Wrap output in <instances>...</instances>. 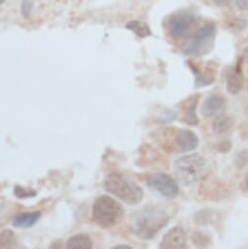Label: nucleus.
<instances>
[{
    "label": "nucleus",
    "instance_id": "1",
    "mask_svg": "<svg viewBox=\"0 0 248 249\" xmlns=\"http://www.w3.org/2000/svg\"><path fill=\"white\" fill-rule=\"evenodd\" d=\"M169 222V215L161 206H146L135 215L134 233L143 239H153Z\"/></svg>",
    "mask_w": 248,
    "mask_h": 249
},
{
    "label": "nucleus",
    "instance_id": "2",
    "mask_svg": "<svg viewBox=\"0 0 248 249\" xmlns=\"http://www.w3.org/2000/svg\"><path fill=\"white\" fill-rule=\"evenodd\" d=\"M210 172L207 160L199 154H192L178 159L174 162L176 179L187 187H193L204 180Z\"/></svg>",
    "mask_w": 248,
    "mask_h": 249
},
{
    "label": "nucleus",
    "instance_id": "3",
    "mask_svg": "<svg viewBox=\"0 0 248 249\" xmlns=\"http://www.w3.org/2000/svg\"><path fill=\"white\" fill-rule=\"evenodd\" d=\"M105 189L129 205H135L142 201L144 192L133 180L125 175L113 173L109 174L105 180Z\"/></svg>",
    "mask_w": 248,
    "mask_h": 249
},
{
    "label": "nucleus",
    "instance_id": "4",
    "mask_svg": "<svg viewBox=\"0 0 248 249\" xmlns=\"http://www.w3.org/2000/svg\"><path fill=\"white\" fill-rule=\"evenodd\" d=\"M94 221L102 228L107 229L117 224L123 216V208L114 198L102 196H99L92 208Z\"/></svg>",
    "mask_w": 248,
    "mask_h": 249
},
{
    "label": "nucleus",
    "instance_id": "5",
    "mask_svg": "<svg viewBox=\"0 0 248 249\" xmlns=\"http://www.w3.org/2000/svg\"><path fill=\"white\" fill-rule=\"evenodd\" d=\"M216 36V27L207 25L197 31L187 43L184 53L191 56H203L210 52Z\"/></svg>",
    "mask_w": 248,
    "mask_h": 249
},
{
    "label": "nucleus",
    "instance_id": "6",
    "mask_svg": "<svg viewBox=\"0 0 248 249\" xmlns=\"http://www.w3.org/2000/svg\"><path fill=\"white\" fill-rule=\"evenodd\" d=\"M147 185L166 198H174L179 194L177 182L171 176L164 173H157L149 176Z\"/></svg>",
    "mask_w": 248,
    "mask_h": 249
},
{
    "label": "nucleus",
    "instance_id": "7",
    "mask_svg": "<svg viewBox=\"0 0 248 249\" xmlns=\"http://www.w3.org/2000/svg\"><path fill=\"white\" fill-rule=\"evenodd\" d=\"M195 23V19L189 13H178L169 20V33L174 38L186 36Z\"/></svg>",
    "mask_w": 248,
    "mask_h": 249
},
{
    "label": "nucleus",
    "instance_id": "8",
    "mask_svg": "<svg viewBox=\"0 0 248 249\" xmlns=\"http://www.w3.org/2000/svg\"><path fill=\"white\" fill-rule=\"evenodd\" d=\"M160 248L164 249H181L186 247V234L182 228L174 227L168 231L159 245Z\"/></svg>",
    "mask_w": 248,
    "mask_h": 249
},
{
    "label": "nucleus",
    "instance_id": "9",
    "mask_svg": "<svg viewBox=\"0 0 248 249\" xmlns=\"http://www.w3.org/2000/svg\"><path fill=\"white\" fill-rule=\"evenodd\" d=\"M226 107V99L219 94L207 97L201 107V113L204 117H213L220 115Z\"/></svg>",
    "mask_w": 248,
    "mask_h": 249
},
{
    "label": "nucleus",
    "instance_id": "10",
    "mask_svg": "<svg viewBox=\"0 0 248 249\" xmlns=\"http://www.w3.org/2000/svg\"><path fill=\"white\" fill-rule=\"evenodd\" d=\"M175 144L179 152H191L198 146V138L189 129H180L176 133Z\"/></svg>",
    "mask_w": 248,
    "mask_h": 249
},
{
    "label": "nucleus",
    "instance_id": "11",
    "mask_svg": "<svg viewBox=\"0 0 248 249\" xmlns=\"http://www.w3.org/2000/svg\"><path fill=\"white\" fill-rule=\"evenodd\" d=\"M226 84L228 92L231 95H236L241 90L243 85V74L239 63L227 71Z\"/></svg>",
    "mask_w": 248,
    "mask_h": 249
},
{
    "label": "nucleus",
    "instance_id": "12",
    "mask_svg": "<svg viewBox=\"0 0 248 249\" xmlns=\"http://www.w3.org/2000/svg\"><path fill=\"white\" fill-rule=\"evenodd\" d=\"M40 216H41L40 211L22 213L14 217L12 224L15 228H18V229H28L35 226L40 219Z\"/></svg>",
    "mask_w": 248,
    "mask_h": 249
},
{
    "label": "nucleus",
    "instance_id": "13",
    "mask_svg": "<svg viewBox=\"0 0 248 249\" xmlns=\"http://www.w3.org/2000/svg\"><path fill=\"white\" fill-rule=\"evenodd\" d=\"M198 97H191L183 107V121L189 125H196L198 118L195 113Z\"/></svg>",
    "mask_w": 248,
    "mask_h": 249
},
{
    "label": "nucleus",
    "instance_id": "14",
    "mask_svg": "<svg viewBox=\"0 0 248 249\" xmlns=\"http://www.w3.org/2000/svg\"><path fill=\"white\" fill-rule=\"evenodd\" d=\"M93 240L91 237L84 233H79L71 236L67 241V248L69 249H91Z\"/></svg>",
    "mask_w": 248,
    "mask_h": 249
},
{
    "label": "nucleus",
    "instance_id": "15",
    "mask_svg": "<svg viewBox=\"0 0 248 249\" xmlns=\"http://www.w3.org/2000/svg\"><path fill=\"white\" fill-rule=\"evenodd\" d=\"M233 126V121L231 117L225 115H218L213 122V131L216 134H225L228 133Z\"/></svg>",
    "mask_w": 248,
    "mask_h": 249
},
{
    "label": "nucleus",
    "instance_id": "16",
    "mask_svg": "<svg viewBox=\"0 0 248 249\" xmlns=\"http://www.w3.org/2000/svg\"><path fill=\"white\" fill-rule=\"evenodd\" d=\"M127 28L134 32L140 37H146L151 36V31L146 24L140 22H131L127 25Z\"/></svg>",
    "mask_w": 248,
    "mask_h": 249
},
{
    "label": "nucleus",
    "instance_id": "17",
    "mask_svg": "<svg viewBox=\"0 0 248 249\" xmlns=\"http://www.w3.org/2000/svg\"><path fill=\"white\" fill-rule=\"evenodd\" d=\"M11 244H14V232L10 230L0 232V248L10 247Z\"/></svg>",
    "mask_w": 248,
    "mask_h": 249
},
{
    "label": "nucleus",
    "instance_id": "18",
    "mask_svg": "<svg viewBox=\"0 0 248 249\" xmlns=\"http://www.w3.org/2000/svg\"><path fill=\"white\" fill-rule=\"evenodd\" d=\"M14 194L19 198H28V197H34L36 196V192L33 190H27L25 188H22L20 186H16L14 188Z\"/></svg>",
    "mask_w": 248,
    "mask_h": 249
},
{
    "label": "nucleus",
    "instance_id": "19",
    "mask_svg": "<svg viewBox=\"0 0 248 249\" xmlns=\"http://www.w3.org/2000/svg\"><path fill=\"white\" fill-rule=\"evenodd\" d=\"M235 163L238 167H243L248 163V152L242 151L239 152L235 157Z\"/></svg>",
    "mask_w": 248,
    "mask_h": 249
},
{
    "label": "nucleus",
    "instance_id": "20",
    "mask_svg": "<svg viewBox=\"0 0 248 249\" xmlns=\"http://www.w3.org/2000/svg\"><path fill=\"white\" fill-rule=\"evenodd\" d=\"M236 4L242 10L248 9V0H236Z\"/></svg>",
    "mask_w": 248,
    "mask_h": 249
},
{
    "label": "nucleus",
    "instance_id": "21",
    "mask_svg": "<svg viewBox=\"0 0 248 249\" xmlns=\"http://www.w3.org/2000/svg\"><path fill=\"white\" fill-rule=\"evenodd\" d=\"M176 117V113L173 111H167L163 114V120L164 121H171Z\"/></svg>",
    "mask_w": 248,
    "mask_h": 249
},
{
    "label": "nucleus",
    "instance_id": "22",
    "mask_svg": "<svg viewBox=\"0 0 248 249\" xmlns=\"http://www.w3.org/2000/svg\"><path fill=\"white\" fill-rule=\"evenodd\" d=\"M215 3L217 5H220V6H225V5H228L231 2V0H214Z\"/></svg>",
    "mask_w": 248,
    "mask_h": 249
},
{
    "label": "nucleus",
    "instance_id": "23",
    "mask_svg": "<svg viewBox=\"0 0 248 249\" xmlns=\"http://www.w3.org/2000/svg\"><path fill=\"white\" fill-rule=\"evenodd\" d=\"M114 248L116 249V248H124V249H131L132 247H130V246H127V245H116V246H114Z\"/></svg>",
    "mask_w": 248,
    "mask_h": 249
},
{
    "label": "nucleus",
    "instance_id": "24",
    "mask_svg": "<svg viewBox=\"0 0 248 249\" xmlns=\"http://www.w3.org/2000/svg\"><path fill=\"white\" fill-rule=\"evenodd\" d=\"M244 181H245V185H246V187L248 188V172H247V173H246V175H245Z\"/></svg>",
    "mask_w": 248,
    "mask_h": 249
},
{
    "label": "nucleus",
    "instance_id": "25",
    "mask_svg": "<svg viewBox=\"0 0 248 249\" xmlns=\"http://www.w3.org/2000/svg\"><path fill=\"white\" fill-rule=\"evenodd\" d=\"M243 57L248 60V49H246V50L244 51V56H243Z\"/></svg>",
    "mask_w": 248,
    "mask_h": 249
}]
</instances>
